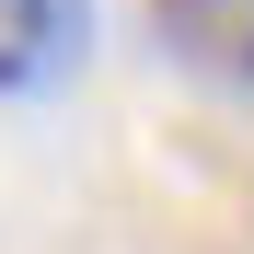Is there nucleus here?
Listing matches in <instances>:
<instances>
[{
	"instance_id": "nucleus-1",
	"label": "nucleus",
	"mask_w": 254,
	"mask_h": 254,
	"mask_svg": "<svg viewBox=\"0 0 254 254\" xmlns=\"http://www.w3.org/2000/svg\"><path fill=\"white\" fill-rule=\"evenodd\" d=\"M81 58H93V0H0V104L81 81Z\"/></svg>"
},
{
	"instance_id": "nucleus-2",
	"label": "nucleus",
	"mask_w": 254,
	"mask_h": 254,
	"mask_svg": "<svg viewBox=\"0 0 254 254\" xmlns=\"http://www.w3.org/2000/svg\"><path fill=\"white\" fill-rule=\"evenodd\" d=\"M150 35L185 81L254 104V0H150Z\"/></svg>"
}]
</instances>
